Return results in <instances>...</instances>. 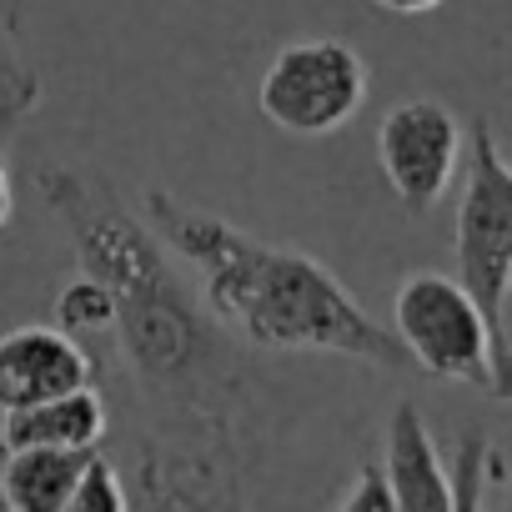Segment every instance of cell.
<instances>
[{"instance_id":"6da1fadb","label":"cell","mask_w":512,"mask_h":512,"mask_svg":"<svg viewBox=\"0 0 512 512\" xmlns=\"http://www.w3.org/2000/svg\"><path fill=\"white\" fill-rule=\"evenodd\" d=\"M41 201L66 226L81 267L116 302V352L151 407L156 442H141V502H236V442L246 427V362L171 267L166 241L101 176L41 166Z\"/></svg>"},{"instance_id":"7a4b0ae2","label":"cell","mask_w":512,"mask_h":512,"mask_svg":"<svg viewBox=\"0 0 512 512\" xmlns=\"http://www.w3.org/2000/svg\"><path fill=\"white\" fill-rule=\"evenodd\" d=\"M146 221L201 282V302L226 337L251 352H327L372 367H412L387 332L312 251L262 241L226 216L196 211L171 191H146Z\"/></svg>"},{"instance_id":"3957f363","label":"cell","mask_w":512,"mask_h":512,"mask_svg":"<svg viewBox=\"0 0 512 512\" xmlns=\"http://www.w3.org/2000/svg\"><path fill=\"white\" fill-rule=\"evenodd\" d=\"M467 176L457 201V282L487 317L492 332V397L512 402V332H507V267H512V166L502 161L492 121L467 126Z\"/></svg>"},{"instance_id":"277c9868","label":"cell","mask_w":512,"mask_h":512,"mask_svg":"<svg viewBox=\"0 0 512 512\" xmlns=\"http://www.w3.org/2000/svg\"><path fill=\"white\" fill-rule=\"evenodd\" d=\"M392 332L407 347L412 367H422L437 382L477 387L492 397V332L482 307L457 277L442 272H412L392 297Z\"/></svg>"},{"instance_id":"5b68a950","label":"cell","mask_w":512,"mask_h":512,"mask_svg":"<svg viewBox=\"0 0 512 512\" xmlns=\"http://www.w3.org/2000/svg\"><path fill=\"white\" fill-rule=\"evenodd\" d=\"M367 101V61L332 36L292 41L272 56L256 106L287 136H332Z\"/></svg>"},{"instance_id":"8992f818","label":"cell","mask_w":512,"mask_h":512,"mask_svg":"<svg viewBox=\"0 0 512 512\" xmlns=\"http://www.w3.org/2000/svg\"><path fill=\"white\" fill-rule=\"evenodd\" d=\"M462 151H467V126L452 116V106L432 96L392 106L377 126V161L407 216H427L452 191Z\"/></svg>"},{"instance_id":"52a82bcc","label":"cell","mask_w":512,"mask_h":512,"mask_svg":"<svg viewBox=\"0 0 512 512\" xmlns=\"http://www.w3.org/2000/svg\"><path fill=\"white\" fill-rule=\"evenodd\" d=\"M91 382V352L66 327H16L0 337V412Z\"/></svg>"},{"instance_id":"ba28073f","label":"cell","mask_w":512,"mask_h":512,"mask_svg":"<svg viewBox=\"0 0 512 512\" xmlns=\"http://www.w3.org/2000/svg\"><path fill=\"white\" fill-rule=\"evenodd\" d=\"M382 472L392 482L397 507L407 512H447L452 487H447V462L432 442V427L417 402H397L387 422V447H382Z\"/></svg>"},{"instance_id":"9c48e42d","label":"cell","mask_w":512,"mask_h":512,"mask_svg":"<svg viewBox=\"0 0 512 512\" xmlns=\"http://www.w3.org/2000/svg\"><path fill=\"white\" fill-rule=\"evenodd\" d=\"M106 427H111L106 397L91 382H81V387L41 397L31 407L0 412V452H16V447H81V452H91L106 437Z\"/></svg>"},{"instance_id":"30bf717a","label":"cell","mask_w":512,"mask_h":512,"mask_svg":"<svg viewBox=\"0 0 512 512\" xmlns=\"http://www.w3.org/2000/svg\"><path fill=\"white\" fill-rule=\"evenodd\" d=\"M96 452V447H91ZM81 447H16L0 452V502L11 512H66L81 477Z\"/></svg>"},{"instance_id":"8fae6325","label":"cell","mask_w":512,"mask_h":512,"mask_svg":"<svg viewBox=\"0 0 512 512\" xmlns=\"http://www.w3.org/2000/svg\"><path fill=\"white\" fill-rule=\"evenodd\" d=\"M41 91V71L21 41V0H0V146H11L41 111Z\"/></svg>"},{"instance_id":"7c38bea8","label":"cell","mask_w":512,"mask_h":512,"mask_svg":"<svg viewBox=\"0 0 512 512\" xmlns=\"http://www.w3.org/2000/svg\"><path fill=\"white\" fill-rule=\"evenodd\" d=\"M56 322H61L66 332H76L81 342H86V337H111L116 302H111L106 282H96L91 272H81L76 282H66L61 297H56Z\"/></svg>"},{"instance_id":"4fadbf2b","label":"cell","mask_w":512,"mask_h":512,"mask_svg":"<svg viewBox=\"0 0 512 512\" xmlns=\"http://www.w3.org/2000/svg\"><path fill=\"white\" fill-rule=\"evenodd\" d=\"M487 482H507V462H502V452H497L487 437L467 432V437L457 442V457H452V467H447L452 507H477Z\"/></svg>"},{"instance_id":"5bb4252c","label":"cell","mask_w":512,"mask_h":512,"mask_svg":"<svg viewBox=\"0 0 512 512\" xmlns=\"http://www.w3.org/2000/svg\"><path fill=\"white\" fill-rule=\"evenodd\" d=\"M126 512L131 507V497H126V487H121V472L106 462V457H96V452H86V462H81V477H76V487H71V502H66V512Z\"/></svg>"},{"instance_id":"9a60e30c","label":"cell","mask_w":512,"mask_h":512,"mask_svg":"<svg viewBox=\"0 0 512 512\" xmlns=\"http://www.w3.org/2000/svg\"><path fill=\"white\" fill-rule=\"evenodd\" d=\"M332 507L337 512H392L397 497H392V482H387L382 462H362L357 477L347 482V492L332 497Z\"/></svg>"},{"instance_id":"2e32d148","label":"cell","mask_w":512,"mask_h":512,"mask_svg":"<svg viewBox=\"0 0 512 512\" xmlns=\"http://www.w3.org/2000/svg\"><path fill=\"white\" fill-rule=\"evenodd\" d=\"M372 6H382V11H392V16H427V11L442 6V0H372Z\"/></svg>"},{"instance_id":"e0dca14e","label":"cell","mask_w":512,"mask_h":512,"mask_svg":"<svg viewBox=\"0 0 512 512\" xmlns=\"http://www.w3.org/2000/svg\"><path fill=\"white\" fill-rule=\"evenodd\" d=\"M11 206H16V191H11V171H6V146H0V226L11 221Z\"/></svg>"},{"instance_id":"ac0fdd59","label":"cell","mask_w":512,"mask_h":512,"mask_svg":"<svg viewBox=\"0 0 512 512\" xmlns=\"http://www.w3.org/2000/svg\"><path fill=\"white\" fill-rule=\"evenodd\" d=\"M507 297H512V267H507Z\"/></svg>"}]
</instances>
